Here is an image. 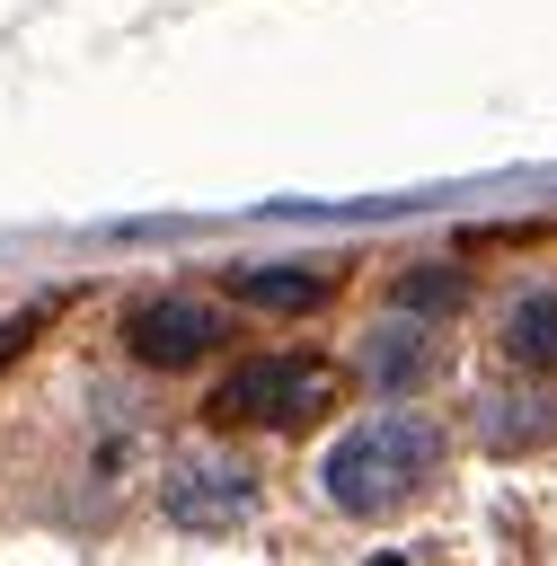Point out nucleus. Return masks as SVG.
<instances>
[{
    "mask_svg": "<svg viewBox=\"0 0 557 566\" xmlns=\"http://www.w3.org/2000/svg\"><path fill=\"white\" fill-rule=\"evenodd\" d=\"M327 407H336V380H327V363H301V354H248L212 389L221 424H309Z\"/></svg>",
    "mask_w": 557,
    "mask_h": 566,
    "instance_id": "obj_2",
    "label": "nucleus"
},
{
    "mask_svg": "<svg viewBox=\"0 0 557 566\" xmlns=\"http://www.w3.org/2000/svg\"><path fill=\"white\" fill-rule=\"evenodd\" d=\"M362 363H371V380H380V389H407V380L433 363V327H424V318H389V327L362 345Z\"/></svg>",
    "mask_w": 557,
    "mask_h": 566,
    "instance_id": "obj_6",
    "label": "nucleus"
},
{
    "mask_svg": "<svg viewBox=\"0 0 557 566\" xmlns=\"http://www.w3.org/2000/svg\"><path fill=\"white\" fill-rule=\"evenodd\" d=\"M159 504H168V522H186V531H230V522L256 504V478H248L239 460H221V451H195V460H177V469L159 478Z\"/></svg>",
    "mask_w": 557,
    "mask_h": 566,
    "instance_id": "obj_4",
    "label": "nucleus"
},
{
    "mask_svg": "<svg viewBox=\"0 0 557 566\" xmlns=\"http://www.w3.org/2000/svg\"><path fill=\"white\" fill-rule=\"evenodd\" d=\"M477 433H486L495 451H539V442H557V389H495V398L477 407Z\"/></svg>",
    "mask_w": 557,
    "mask_h": 566,
    "instance_id": "obj_5",
    "label": "nucleus"
},
{
    "mask_svg": "<svg viewBox=\"0 0 557 566\" xmlns=\"http://www.w3.org/2000/svg\"><path fill=\"white\" fill-rule=\"evenodd\" d=\"M504 354L530 363V371L557 363V292H513V310H504Z\"/></svg>",
    "mask_w": 557,
    "mask_h": 566,
    "instance_id": "obj_7",
    "label": "nucleus"
},
{
    "mask_svg": "<svg viewBox=\"0 0 557 566\" xmlns=\"http://www.w3.org/2000/svg\"><path fill=\"white\" fill-rule=\"evenodd\" d=\"M433 460H442V424L416 416V407H389V416H362L318 460V478H327V504L336 513H398L407 495H424Z\"/></svg>",
    "mask_w": 557,
    "mask_h": 566,
    "instance_id": "obj_1",
    "label": "nucleus"
},
{
    "mask_svg": "<svg viewBox=\"0 0 557 566\" xmlns=\"http://www.w3.org/2000/svg\"><path fill=\"white\" fill-rule=\"evenodd\" d=\"M124 345H133L150 371H186V363H203V354L221 345V310H212V301H195V292L133 301V318H124Z\"/></svg>",
    "mask_w": 557,
    "mask_h": 566,
    "instance_id": "obj_3",
    "label": "nucleus"
},
{
    "mask_svg": "<svg viewBox=\"0 0 557 566\" xmlns=\"http://www.w3.org/2000/svg\"><path fill=\"white\" fill-rule=\"evenodd\" d=\"M230 292L256 301V310H309V301H327V274H301V265H239Z\"/></svg>",
    "mask_w": 557,
    "mask_h": 566,
    "instance_id": "obj_8",
    "label": "nucleus"
}]
</instances>
